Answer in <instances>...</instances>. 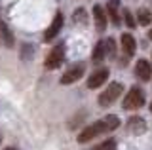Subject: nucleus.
Masks as SVG:
<instances>
[{
    "label": "nucleus",
    "instance_id": "a211bd4d",
    "mask_svg": "<svg viewBox=\"0 0 152 150\" xmlns=\"http://www.w3.org/2000/svg\"><path fill=\"white\" fill-rule=\"evenodd\" d=\"M124 21H126V25L129 27V29H133V27H135V17L131 15V12H129V10L124 12Z\"/></svg>",
    "mask_w": 152,
    "mask_h": 150
},
{
    "label": "nucleus",
    "instance_id": "39448f33",
    "mask_svg": "<svg viewBox=\"0 0 152 150\" xmlns=\"http://www.w3.org/2000/svg\"><path fill=\"white\" fill-rule=\"evenodd\" d=\"M84 74H86V63H76L61 76V84H65V86L66 84H74V82H78Z\"/></svg>",
    "mask_w": 152,
    "mask_h": 150
},
{
    "label": "nucleus",
    "instance_id": "423d86ee",
    "mask_svg": "<svg viewBox=\"0 0 152 150\" xmlns=\"http://www.w3.org/2000/svg\"><path fill=\"white\" fill-rule=\"evenodd\" d=\"M107 80H108V68H97L93 74H89L88 87L89 90H97V87H101Z\"/></svg>",
    "mask_w": 152,
    "mask_h": 150
},
{
    "label": "nucleus",
    "instance_id": "f257e3e1",
    "mask_svg": "<svg viewBox=\"0 0 152 150\" xmlns=\"http://www.w3.org/2000/svg\"><path fill=\"white\" fill-rule=\"evenodd\" d=\"M118 125H120V118H118L116 114H108V116H104L103 120L93 122L91 125H88V127L78 135V143H88V141L99 137V135H103V133L114 131Z\"/></svg>",
    "mask_w": 152,
    "mask_h": 150
},
{
    "label": "nucleus",
    "instance_id": "1a4fd4ad",
    "mask_svg": "<svg viewBox=\"0 0 152 150\" xmlns=\"http://www.w3.org/2000/svg\"><path fill=\"white\" fill-rule=\"evenodd\" d=\"M93 21H95V29L97 31H104L107 29V13H104V8L101 4H95L93 6Z\"/></svg>",
    "mask_w": 152,
    "mask_h": 150
},
{
    "label": "nucleus",
    "instance_id": "2eb2a0df",
    "mask_svg": "<svg viewBox=\"0 0 152 150\" xmlns=\"http://www.w3.org/2000/svg\"><path fill=\"white\" fill-rule=\"evenodd\" d=\"M104 12H108V15H110V19H112L114 25H118V23H120V15H118L116 6H114V4H108V6L104 8Z\"/></svg>",
    "mask_w": 152,
    "mask_h": 150
},
{
    "label": "nucleus",
    "instance_id": "4be33fe9",
    "mask_svg": "<svg viewBox=\"0 0 152 150\" xmlns=\"http://www.w3.org/2000/svg\"><path fill=\"white\" fill-rule=\"evenodd\" d=\"M150 112H152V103H150Z\"/></svg>",
    "mask_w": 152,
    "mask_h": 150
},
{
    "label": "nucleus",
    "instance_id": "ddd939ff",
    "mask_svg": "<svg viewBox=\"0 0 152 150\" xmlns=\"http://www.w3.org/2000/svg\"><path fill=\"white\" fill-rule=\"evenodd\" d=\"M137 23H139V25H150L152 23V13L148 10H139L137 12Z\"/></svg>",
    "mask_w": 152,
    "mask_h": 150
},
{
    "label": "nucleus",
    "instance_id": "f3484780",
    "mask_svg": "<svg viewBox=\"0 0 152 150\" xmlns=\"http://www.w3.org/2000/svg\"><path fill=\"white\" fill-rule=\"evenodd\" d=\"M104 46H107L108 55H116V42H114V38H107L104 40Z\"/></svg>",
    "mask_w": 152,
    "mask_h": 150
},
{
    "label": "nucleus",
    "instance_id": "6ab92c4d",
    "mask_svg": "<svg viewBox=\"0 0 152 150\" xmlns=\"http://www.w3.org/2000/svg\"><path fill=\"white\" fill-rule=\"evenodd\" d=\"M148 38H150V40H152V29H150V31H148Z\"/></svg>",
    "mask_w": 152,
    "mask_h": 150
},
{
    "label": "nucleus",
    "instance_id": "4468645a",
    "mask_svg": "<svg viewBox=\"0 0 152 150\" xmlns=\"http://www.w3.org/2000/svg\"><path fill=\"white\" fill-rule=\"evenodd\" d=\"M86 12L84 8H78V10H76V13H74V21L78 23V25H86V23H88V15H86Z\"/></svg>",
    "mask_w": 152,
    "mask_h": 150
},
{
    "label": "nucleus",
    "instance_id": "f03ea898",
    "mask_svg": "<svg viewBox=\"0 0 152 150\" xmlns=\"http://www.w3.org/2000/svg\"><path fill=\"white\" fill-rule=\"evenodd\" d=\"M122 91H124V86H122V84L120 82H112L110 86H108L107 90L99 95V99H97L99 105H101V106H110L112 103L122 95Z\"/></svg>",
    "mask_w": 152,
    "mask_h": 150
},
{
    "label": "nucleus",
    "instance_id": "412c9836",
    "mask_svg": "<svg viewBox=\"0 0 152 150\" xmlns=\"http://www.w3.org/2000/svg\"><path fill=\"white\" fill-rule=\"evenodd\" d=\"M114 2H116V6H118V2H120V0H114Z\"/></svg>",
    "mask_w": 152,
    "mask_h": 150
},
{
    "label": "nucleus",
    "instance_id": "5701e85b",
    "mask_svg": "<svg viewBox=\"0 0 152 150\" xmlns=\"http://www.w3.org/2000/svg\"><path fill=\"white\" fill-rule=\"evenodd\" d=\"M0 143H2V137H0Z\"/></svg>",
    "mask_w": 152,
    "mask_h": 150
},
{
    "label": "nucleus",
    "instance_id": "7ed1b4c3",
    "mask_svg": "<svg viewBox=\"0 0 152 150\" xmlns=\"http://www.w3.org/2000/svg\"><path fill=\"white\" fill-rule=\"evenodd\" d=\"M145 105V93L141 87H131L129 93L124 97V108L126 110H137Z\"/></svg>",
    "mask_w": 152,
    "mask_h": 150
},
{
    "label": "nucleus",
    "instance_id": "6e6552de",
    "mask_svg": "<svg viewBox=\"0 0 152 150\" xmlns=\"http://www.w3.org/2000/svg\"><path fill=\"white\" fill-rule=\"evenodd\" d=\"M63 29V15L61 13H57L55 15V19L51 21V25L48 27V31L44 32V40L46 42H50V40H53L57 34H59V31Z\"/></svg>",
    "mask_w": 152,
    "mask_h": 150
},
{
    "label": "nucleus",
    "instance_id": "f8f14e48",
    "mask_svg": "<svg viewBox=\"0 0 152 150\" xmlns=\"http://www.w3.org/2000/svg\"><path fill=\"white\" fill-rule=\"evenodd\" d=\"M127 127H129V131H135V133H142L146 125H145V122H142V118L135 116V118H129V122H127Z\"/></svg>",
    "mask_w": 152,
    "mask_h": 150
},
{
    "label": "nucleus",
    "instance_id": "9b49d317",
    "mask_svg": "<svg viewBox=\"0 0 152 150\" xmlns=\"http://www.w3.org/2000/svg\"><path fill=\"white\" fill-rule=\"evenodd\" d=\"M107 57V46H104V42L99 40L97 44H95L93 48V53H91V59L95 61V63H101V61Z\"/></svg>",
    "mask_w": 152,
    "mask_h": 150
},
{
    "label": "nucleus",
    "instance_id": "0eeeda50",
    "mask_svg": "<svg viewBox=\"0 0 152 150\" xmlns=\"http://www.w3.org/2000/svg\"><path fill=\"white\" fill-rule=\"evenodd\" d=\"M135 74H137L139 80L148 82L150 78H152V65L146 59H139V61H137V65H135Z\"/></svg>",
    "mask_w": 152,
    "mask_h": 150
},
{
    "label": "nucleus",
    "instance_id": "aec40b11",
    "mask_svg": "<svg viewBox=\"0 0 152 150\" xmlns=\"http://www.w3.org/2000/svg\"><path fill=\"white\" fill-rule=\"evenodd\" d=\"M4 150H17V148H10V146H8V148H4Z\"/></svg>",
    "mask_w": 152,
    "mask_h": 150
},
{
    "label": "nucleus",
    "instance_id": "dca6fc26",
    "mask_svg": "<svg viewBox=\"0 0 152 150\" xmlns=\"http://www.w3.org/2000/svg\"><path fill=\"white\" fill-rule=\"evenodd\" d=\"M93 150H116V141L108 139V141H104L103 144H99V146H95Z\"/></svg>",
    "mask_w": 152,
    "mask_h": 150
},
{
    "label": "nucleus",
    "instance_id": "9d476101",
    "mask_svg": "<svg viewBox=\"0 0 152 150\" xmlns=\"http://www.w3.org/2000/svg\"><path fill=\"white\" fill-rule=\"evenodd\" d=\"M120 42H122V50H124V53H126V55H133L137 51V40L133 38L129 32H124Z\"/></svg>",
    "mask_w": 152,
    "mask_h": 150
},
{
    "label": "nucleus",
    "instance_id": "20e7f679",
    "mask_svg": "<svg viewBox=\"0 0 152 150\" xmlns=\"http://www.w3.org/2000/svg\"><path fill=\"white\" fill-rule=\"evenodd\" d=\"M63 59H65V46L63 44H57L55 48L48 53V57H46V68L53 70L57 67H61Z\"/></svg>",
    "mask_w": 152,
    "mask_h": 150
}]
</instances>
